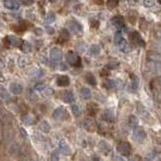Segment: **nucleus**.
<instances>
[{"instance_id": "obj_1", "label": "nucleus", "mask_w": 161, "mask_h": 161, "mask_svg": "<svg viewBox=\"0 0 161 161\" xmlns=\"http://www.w3.org/2000/svg\"><path fill=\"white\" fill-rule=\"evenodd\" d=\"M67 61L73 67H81L82 64L80 57L77 53H75L74 51H68L67 53Z\"/></svg>"}, {"instance_id": "obj_2", "label": "nucleus", "mask_w": 161, "mask_h": 161, "mask_svg": "<svg viewBox=\"0 0 161 161\" xmlns=\"http://www.w3.org/2000/svg\"><path fill=\"white\" fill-rule=\"evenodd\" d=\"M133 139L136 142L142 143L146 139V133L141 127H135L133 130Z\"/></svg>"}, {"instance_id": "obj_3", "label": "nucleus", "mask_w": 161, "mask_h": 161, "mask_svg": "<svg viewBox=\"0 0 161 161\" xmlns=\"http://www.w3.org/2000/svg\"><path fill=\"white\" fill-rule=\"evenodd\" d=\"M49 57H50V60L53 63H60L63 59V53L60 49L57 47H53L51 49L50 53H49Z\"/></svg>"}, {"instance_id": "obj_4", "label": "nucleus", "mask_w": 161, "mask_h": 161, "mask_svg": "<svg viewBox=\"0 0 161 161\" xmlns=\"http://www.w3.org/2000/svg\"><path fill=\"white\" fill-rule=\"evenodd\" d=\"M130 39L132 40L133 43H135L137 46H145V42L143 40L142 36L140 35L139 32L137 31H132L130 34Z\"/></svg>"}, {"instance_id": "obj_5", "label": "nucleus", "mask_w": 161, "mask_h": 161, "mask_svg": "<svg viewBox=\"0 0 161 161\" xmlns=\"http://www.w3.org/2000/svg\"><path fill=\"white\" fill-rule=\"evenodd\" d=\"M118 152L121 155L124 156H129L131 154V145L128 142H121L118 145Z\"/></svg>"}, {"instance_id": "obj_6", "label": "nucleus", "mask_w": 161, "mask_h": 161, "mask_svg": "<svg viewBox=\"0 0 161 161\" xmlns=\"http://www.w3.org/2000/svg\"><path fill=\"white\" fill-rule=\"evenodd\" d=\"M147 60H148L149 63L161 64V54L157 51L150 50L147 53Z\"/></svg>"}, {"instance_id": "obj_7", "label": "nucleus", "mask_w": 161, "mask_h": 161, "mask_svg": "<svg viewBox=\"0 0 161 161\" xmlns=\"http://www.w3.org/2000/svg\"><path fill=\"white\" fill-rule=\"evenodd\" d=\"M66 115H67V111L64 110V108H63V107L57 108L56 110L53 111V119L57 120V121L64 120V118H66Z\"/></svg>"}, {"instance_id": "obj_8", "label": "nucleus", "mask_w": 161, "mask_h": 161, "mask_svg": "<svg viewBox=\"0 0 161 161\" xmlns=\"http://www.w3.org/2000/svg\"><path fill=\"white\" fill-rule=\"evenodd\" d=\"M112 24L114 25L115 27L117 28H123L125 26V20H124V17L121 16V15H116L112 18Z\"/></svg>"}, {"instance_id": "obj_9", "label": "nucleus", "mask_w": 161, "mask_h": 161, "mask_svg": "<svg viewBox=\"0 0 161 161\" xmlns=\"http://www.w3.org/2000/svg\"><path fill=\"white\" fill-rule=\"evenodd\" d=\"M68 29L74 33H79L83 30V27H82L80 22L76 21V20H71L70 23H68Z\"/></svg>"}, {"instance_id": "obj_10", "label": "nucleus", "mask_w": 161, "mask_h": 161, "mask_svg": "<svg viewBox=\"0 0 161 161\" xmlns=\"http://www.w3.org/2000/svg\"><path fill=\"white\" fill-rule=\"evenodd\" d=\"M117 44H118L119 49H121L123 53H130V51H131V46L127 42V40H126L125 38H122Z\"/></svg>"}, {"instance_id": "obj_11", "label": "nucleus", "mask_w": 161, "mask_h": 161, "mask_svg": "<svg viewBox=\"0 0 161 161\" xmlns=\"http://www.w3.org/2000/svg\"><path fill=\"white\" fill-rule=\"evenodd\" d=\"M102 119L106 122H113L114 121L115 115H114L113 110H111V109H107V110H105L104 113H103V115H102Z\"/></svg>"}, {"instance_id": "obj_12", "label": "nucleus", "mask_w": 161, "mask_h": 161, "mask_svg": "<svg viewBox=\"0 0 161 161\" xmlns=\"http://www.w3.org/2000/svg\"><path fill=\"white\" fill-rule=\"evenodd\" d=\"M4 6L9 10H17L20 7V2L15 1V0H9V1L4 2Z\"/></svg>"}, {"instance_id": "obj_13", "label": "nucleus", "mask_w": 161, "mask_h": 161, "mask_svg": "<svg viewBox=\"0 0 161 161\" xmlns=\"http://www.w3.org/2000/svg\"><path fill=\"white\" fill-rule=\"evenodd\" d=\"M9 89H10V92H11L12 94H14V95H19V94H21L22 91H23L22 86L19 85V84H17V83L11 84V85H10Z\"/></svg>"}, {"instance_id": "obj_14", "label": "nucleus", "mask_w": 161, "mask_h": 161, "mask_svg": "<svg viewBox=\"0 0 161 161\" xmlns=\"http://www.w3.org/2000/svg\"><path fill=\"white\" fill-rule=\"evenodd\" d=\"M57 84L60 87H68L70 85V78L67 76H60L57 78Z\"/></svg>"}, {"instance_id": "obj_15", "label": "nucleus", "mask_w": 161, "mask_h": 161, "mask_svg": "<svg viewBox=\"0 0 161 161\" xmlns=\"http://www.w3.org/2000/svg\"><path fill=\"white\" fill-rule=\"evenodd\" d=\"M148 68L150 70V71H152L154 74H160L161 73V64L149 63L148 61Z\"/></svg>"}, {"instance_id": "obj_16", "label": "nucleus", "mask_w": 161, "mask_h": 161, "mask_svg": "<svg viewBox=\"0 0 161 161\" xmlns=\"http://www.w3.org/2000/svg\"><path fill=\"white\" fill-rule=\"evenodd\" d=\"M7 39H8V42L11 44V46H21V44L23 42L21 39L18 38V37L13 36V35L7 36Z\"/></svg>"}, {"instance_id": "obj_17", "label": "nucleus", "mask_w": 161, "mask_h": 161, "mask_svg": "<svg viewBox=\"0 0 161 161\" xmlns=\"http://www.w3.org/2000/svg\"><path fill=\"white\" fill-rule=\"evenodd\" d=\"M59 147H60V151L63 153L64 155H68V154L71 153V148L68 147V145L66 142H64V141L60 142Z\"/></svg>"}, {"instance_id": "obj_18", "label": "nucleus", "mask_w": 161, "mask_h": 161, "mask_svg": "<svg viewBox=\"0 0 161 161\" xmlns=\"http://www.w3.org/2000/svg\"><path fill=\"white\" fill-rule=\"evenodd\" d=\"M63 100L66 102V103H73L74 100H75V98H74V95L73 93H71V91H66V92H64L63 93Z\"/></svg>"}, {"instance_id": "obj_19", "label": "nucleus", "mask_w": 161, "mask_h": 161, "mask_svg": "<svg viewBox=\"0 0 161 161\" xmlns=\"http://www.w3.org/2000/svg\"><path fill=\"white\" fill-rule=\"evenodd\" d=\"M0 98H1L2 100H4V101H9L10 100L9 93L5 90L4 88L2 87L1 85H0Z\"/></svg>"}, {"instance_id": "obj_20", "label": "nucleus", "mask_w": 161, "mask_h": 161, "mask_svg": "<svg viewBox=\"0 0 161 161\" xmlns=\"http://www.w3.org/2000/svg\"><path fill=\"white\" fill-rule=\"evenodd\" d=\"M84 125H85L86 129L89 130V131H93V130H95V123L92 119H86L84 122Z\"/></svg>"}, {"instance_id": "obj_21", "label": "nucleus", "mask_w": 161, "mask_h": 161, "mask_svg": "<svg viewBox=\"0 0 161 161\" xmlns=\"http://www.w3.org/2000/svg\"><path fill=\"white\" fill-rule=\"evenodd\" d=\"M39 130H40V131H42L43 133H47V132H49L50 126H49V124L46 121H42L39 124Z\"/></svg>"}, {"instance_id": "obj_22", "label": "nucleus", "mask_w": 161, "mask_h": 161, "mask_svg": "<svg viewBox=\"0 0 161 161\" xmlns=\"http://www.w3.org/2000/svg\"><path fill=\"white\" fill-rule=\"evenodd\" d=\"M100 148L105 154H108L109 152H110V149H111L110 145H109L106 141H101L100 142Z\"/></svg>"}, {"instance_id": "obj_23", "label": "nucleus", "mask_w": 161, "mask_h": 161, "mask_svg": "<svg viewBox=\"0 0 161 161\" xmlns=\"http://www.w3.org/2000/svg\"><path fill=\"white\" fill-rule=\"evenodd\" d=\"M81 95L84 99H90L92 97V93H91L90 89H88V88H82Z\"/></svg>"}, {"instance_id": "obj_24", "label": "nucleus", "mask_w": 161, "mask_h": 161, "mask_svg": "<svg viewBox=\"0 0 161 161\" xmlns=\"http://www.w3.org/2000/svg\"><path fill=\"white\" fill-rule=\"evenodd\" d=\"M128 124L129 126H131V127H137V125H138V120L135 117V116H129L128 118Z\"/></svg>"}, {"instance_id": "obj_25", "label": "nucleus", "mask_w": 161, "mask_h": 161, "mask_svg": "<svg viewBox=\"0 0 161 161\" xmlns=\"http://www.w3.org/2000/svg\"><path fill=\"white\" fill-rule=\"evenodd\" d=\"M22 122L24 123L25 125H32L34 123V120L31 116L29 115H26V116H23L22 117Z\"/></svg>"}, {"instance_id": "obj_26", "label": "nucleus", "mask_w": 161, "mask_h": 161, "mask_svg": "<svg viewBox=\"0 0 161 161\" xmlns=\"http://www.w3.org/2000/svg\"><path fill=\"white\" fill-rule=\"evenodd\" d=\"M100 51H101L100 46H97V44H94V46L90 47V53L93 54V56H97V54L100 53Z\"/></svg>"}, {"instance_id": "obj_27", "label": "nucleus", "mask_w": 161, "mask_h": 161, "mask_svg": "<svg viewBox=\"0 0 161 161\" xmlns=\"http://www.w3.org/2000/svg\"><path fill=\"white\" fill-rule=\"evenodd\" d=\"M20 49H21L24 53H29L30 50H31V46L29 44V42H23L21 46H20Z\"/></svg>"}, {"instance_id": "obj_28", "label": "nucleus", "mask_w": 161, "mask_h": 161, "mask_svg": "<svg viewBox=\"0 0 161 161\" xmlns=\"http://www.w3.org/2000/svg\"><path fill=\"white\" fill-rule=\"evenodd\" d=\"M86 80H87V82L90 85H92V86H95L96 85V79H95V77L93 76L92 74H88L87 76H86Z\"/></svg>"}, {"instance_id": "obj_29", "label": "nucleus", "mask_w": 161, "mask_h": 161, "mask_svg": "<svg viewBox=\"0 0 161 161\" xmlns=\"http://www.w3.org/2000/svg\"><path fill=\"white\" fill-rule=\"evenodd\" d=\"M54 20H56V15H54V13L53 12L47 13V15L46 17V23H51V22H53Z\"/></svg>"}, {"instance_id": "obj_30", "label": "nucleus", "mask_w": 161, "mask_h": 161, "mask_svg": "<svg viewBox=\"0 0 161 161\" xmlns=\"http://www.w3.org/2000/svg\"><path fill=\"white\" fill-rule=\"evenodd\" d=\"M105 87L107 89H114L116 88V82L114 80H107L105 83Z\"/></svg>"}, {"instance_id": "obj_31", "label": "nucleus", "mask_w": 161, "mask_h": 161, "mask_svg": "<svg viewBox=\"0 0 161 161\" xmlns=\"http://www.w3.org/2000/svg\"><path fill=\"white\" fill-rule=\"evenodd\" d=\"M138 85H139V82H138V78H136L133 76L132 77V83H131V87L134 91H136L138 89Z\"/></svg>"}, {"instance_id": "obj_32", "label": "nucleus", "mask_w": 161, "mask_h": 161, "mask_svg": "<svg viewBox=\"0 0 161 161\" xmlns=\"http://www.w3.org/2000/svg\"><path fill=\"white\" fill-rule=\"evenodd\" d=\"M71 112H73V114L75 116H79V115L81 114V110H80V108H79L78 105H75V104L71 105Z\"/></svg>"}, {"instance_id": "obj_33", "label": "nucleus", "mask_w": 161, "mask_h": 161, "mask_svg": "<svg viewBox=\"0 0 161 161\" xmlns=\"http://www.w3.org/2000/svg\"><path fill=\"white\" fill-rule=\"evenodd\" d=\"M60 36L63 37L64 39H68L70 37V32H68V29H63L61 30V33H60Z\"/></svg>"}, {"instance_id": "obj_34", "label": "nucleus", "mask_w": 161, "mask_h": 161, "mask_svg": "<svg viewBox=\"0 0 161 161\" xmlns=\"http://www.w3.org/2000/svg\"><path fill=\"white\" fill-rule=\"evenodd\" d=\"M46 88V85L42 84V83L36 84V85H35V87H34V89H35L36 91H42V92Z\"/></svg>"}, {"instance_id": "obj_35", "label": "nucleus", "mask_w": 161, "mask_h": 161, "mask_svg": "<svg viewBox=\"0 0 161 161\" xmlns=\"http://www.w3.org/2000/svg\"><path fill=\"white\" fill-rule=\"evenodd\" d=\"M60 160V155L57 151H53L51 153V161H59Z\"/></svg>"}, {"instance_id": "obj_36", "label": "nucleus", "mask_w": 161, "mask_h": 161, "mask_svg": "<svg viewBox=\"0 0 161 161\" xmlns=\"http://www.w3.org/2000/svg\"><path fill=\"white\" fill-rule=\"evenodd\" d=\"M122 38H123V36H122V32L121 31H118L117 33L115 34V42L116 43H118Z\"/></svg>"}, {"instance_id": "obj_37", "label": "nucleus", "mask_w": 161, "mask_h": 161, "mask_svg": "<svg viewBox=\"0 0 161 161\" xmlns=\"http://www.w3.org/2000/svg\"><path fill=\"white\" fill-rule=\"evenodd\" d=\"M53 91L51 90L50 88H46L44 90L42 91V94L43 95H46V96H50V95H53Z\"/></svg>"}, {"instance_id": "obj_38", "label": "nucleus", "mask_w": 161, "mask_h": 161, "mask_svg": "<svg viewBox=\"0 0 161 161\" xmlns=\"http://www.w3.org/2000/svg\"><path fill=\"white\" fill-rule=\"evenodd\" d=\"M107 5L109 8H114L118 5V2L117 1H109V2H107Z\"/></svg>"}, {"instance_id": "obj_39", "label": "nucleus", "mask_w": 161, "mask_h": 161, "mask_svg": "<svg viewBox=\"0 0 161 161\" xmlns=\"http://www.w3.org/2000/svg\"><path fill=\"white\" fill-rule=\"evenodd\" d=\"M143 4L147 7H151V6L154 5V1H151V0H145L144 2H143Z\"/></svg>"}, {"instance_id": "obj_40", "label": "nucleus", "mask_w": 161, "mask_h": 161, "mask_svg": "<svg viewBox=\"0 0 161 161\" xmlns=\"http://www.w3.org/2000/svg\"><path fill=\"white\" fill-rule=\"evenodd\" d=\"M117 67H118L117 63H110V64H108V66H107V68H110V70H114V68H116Z\"/></svg>"}, {"instance_id": "obj_41", "label": "nucleus", "mask_w": 161, "mask_h": 161, "mask_svg": "<svg viewBox=\"0 0 161 161\" xmlns=\"http://www.w3.org/2000/svg\"><path fill=\"white\" fill-rule=\"evenodd\" d=\"M154 47H155V49H157V50H159V51H161V42H157V43H155L153 46Z\"/></svg>"}, {"instance_id": "obj_42", "label": "nucleus", "mask_w": 161, "mask_h": 161, "mask_svg": "<svg viewBox=\"0 0 161 161\" xmlns=\"http://www.w3.org/2000/svg\"><path fill=\"white\" fill-rule=\"evenodd\" d=\"M155 36L157 37V38L159 39V42H161V29L157 30V31H156V33H155Z\"/></svg>"}, {"instance_id": "obj_43", "label": "nucleus", "mask_w": 161, "mask_h": 161, "mask_svg": "<svg viewBox=\"0 0 161 161\" xmlns=\"http://www.w3.org/2000/svg\"><path fill=\"white\" fill-rule=\"evenodd\" d=\"M114 159H115V161H125L124 159L122 158L121 156H115V157H114Z\"/></svg>"}, {"instance_id": "obj_44", "label": "nucleus", "mask_w": 161, "mask_h": 161, "mask_svg": "<svg viewBox=\"0 0 161 161\" xmlns=\"http://www.w3.org/2000/svg\"><path fill=\"white\" fill-rule=\"evenodd\" d=\"M93 161H101V160H100V158H99L98 156H94L93 157Z\"/></svg>"}, {"instance_id": "obj_45", "label": "nucleus", "mask_w": 161, "mask_h": 161, "mask_svg": "<svg viewBox=\"0 0 161 161\" xmlns=\"http://www.w3.org/2000/svg\"><path fill=\"white\" fill-rule=\"evenodd\" d=\"M60 68H63V70H66L67 67L64 66V64H61V66H60Z\"/></svg>"}, {"instance_id": "obj_46", "label": "nucleus", "mask_w": 161, "mask_h": 161, "mask_svg": "<svg viewBox=\"0 0 161 161\" xmlns=\"http://www.w3.org/2000/svg\"><path fill=\"white\" fill-rule=\"evenodd\" d=\"M23 4H26V5H30V4H32V2H23Z\"/></svg>"}, {"instance_id": "obj_47", "label": "nucleus", "mask_w": 161, "mask_h": 161, "mask_svg": "<svg viewBox=\"0 0 161 161\" xmlns=\"http://www.w3.org/2000/svg\"><path fill=\"white\" fill-rule=\"evenodd\" d=\"M156 161H161V159H160V158H159V159H157V160H156Z\"/></svg>"}, {"instance_id": "obj_48", "label": "nucleus", "mask_w": 161, "mask_h": 161, "mask_svg": "<svg viewBox=\"0 0 161 161\" xmlns=\"http://www.w3.org/2000/svg\"><path fill=\"white\" fill-rule=\"evenodd\" d=\"M159 3H160V4H161V1H159Z\"/></svg>"}, {"instance_id": "obj_49", "label": "nucleus", "mask_w": 161, "mask_h": 161, "mask_svg": "<svg viewBox=\"0 0 161 161\" xmlns=\"http://www.w3.org/2000/svg\"><path fill=\"white\" fill-rule=\"evenodd\" d=\"M30 161H33V160H30Z\"/></svg>"}]
</instances>
